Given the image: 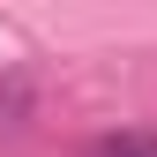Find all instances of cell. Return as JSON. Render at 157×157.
<instances>
[{
	"label": "cell",
	"mask_w": 157,
	"mask_h": 157,
	"mask_svg": "<svg viewBox=\"0 0 157 157\" xmlns=\"http://www.w3.org/2000/svg\"><path fill=\"white\" fill-rule=\"evenodd\" d=\"M97 157H157V135H142V127L105 135V142H97Z\"/></svg>",
	"instance_id": "cell-1"
}]
</instances>
